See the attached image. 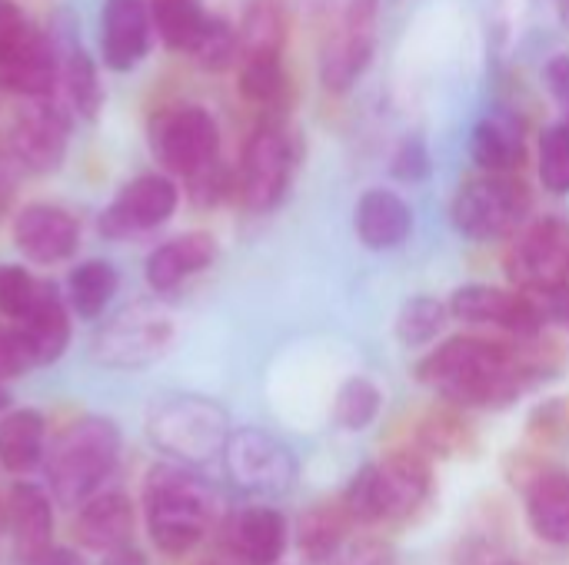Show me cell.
<instances>
[{
  "mask_svg": "<svg viewBox=\"0 0 569 565\" xmlns=\"http://www.w3.org/2000/svg\"><path fill=\"white\" fill-rule=\"evenodd\" d=\"M417 376L423 386L467 410L510 406L527 386L520 360L503 343L480 336L447 340L417 366Z\"/></svg>",
  "mask_w": 569,
  "mask_h": 565,
  "instance_id": "obj_1",
  "label": "cell"
},
{
  "mask_svg": "<svg viewBox=\"0 0 569 565\" xmlns=\"http://www.w3.org/2000/svg\"><path fill=\"white\" fill-rule=\"evenodd\" d=\"M217 519L213 490L183 463H160L143 480V523L163 556L197 549Z\"/></svg>",
  "mask_w": 569,
  "mask_h": 565,
  "instance_id": "obj_2",
  "label": "cell"
},
{
  "mask_svg": "<svg viewBox=\"0 0 569 565\" xmlns=\"http://www.w3.org/2000/svg\"><path fill=\"white\" fill-rule=\"evenodd\" d=\"M120 460V430L107 416L73 420L43 453V473L50 496L63 509L83 506L103 490L107 476Z\"/></svg>",
  "mask_w": 569,
  "mask_h": 565,
  "instance_id": "obj_3",
  "label": "cell"
},
{
  "mask_svg": "<svg viewBox=\"0 0 569 565\" xmlns=\"http://www.w3.org/2000/svg\"><path fill=\"white\" fill-rule=\"evenodd\" d=\"M433 493V473L420 453H390L380 463L363 466L347 493L343 509L357 523H397L420 513Z\"/></svg>",
  "mask_w": 569,
  "mask_h": 565,
  "instance_id": "obj_4",
  "label": "cell"
},
{
  "mask_svg": "<svg viewBox=\"0 0 569 565\" xmlns=\"http://www.w3.org/2000/svg\"><path fill=\"white\" fill-rule=\"evenodd\" d=\"M147 436L173 463L207 466L210 460L223 456L230 430L227 413L217 403L200 396H170L150 410Z\"/></svg>",
  "mask_w": 569,
  "mask_h": 565,
  "instance_id": "obj_5",
  "label": "cell"
},
{
  "mask_svg": "<svg viewBox=\"0 0 569 565\" xmlns=\"http://www.w3.org/2000/svg\"><path fill=\"white\" fill-rule=\"evenodd\" d=\"M530 190L523 180L513 173H490L483 170L480 176L467 180L450 206L457 233L477 243L503 240L510 236L530 213Z\"/></svg>",
  "mask_w": 569,
  "mask_h": 565,
  "instance_id": "obj_6",
  "label": "cell"
},
{
  "mask_svg": "<svg viewBox=\"0 0 569 565\" xmlns=\"http://www.w3.org/2000/svg\"><path fill=\"white\" fill-rule=\"evenodd\" d=\"M297 167V143L283 123H260L240 157L237 190L243 206L253 213H270L290 190Z\"/></svg>",
  "mask_w": 569,
  "mask_h": 565,
  "instance_id": "obj_7",
  "label": "cell"
},
{
  "mask_svg": "<svg viewBox=\"0 0 569 565\" xmlns=\"http://www.w3.org/2000/svg\"><path fill=\"white\" fill-rule=\"evenodd\" d=\"M150 150L167 173L190 176L220 157V127L203 107H170L150 123Z\"/></svg>",
  "mask_w": 569,
  "mask_h": 565,
  "instance_id": "obj_8",
  "label": "cell"
},
{
  "mask_svg": "<svg viewBox=\"0 0 569 565\" xmlns=\"http://www.w3.org/2000/svg\"><path fill=\"white\" fill-rule=\"evenodd\" d=\"M230 483L247 496H283L297 483L293 453L263 430H237L223 446Z\"/></svg>",
  "mask_w": 569,
  "mask_h": 565,
  "instance_id": "obj_9",
  "label": "cell"
},
{
  "mask_svg": "<svg viewBox=\"0 0 569 565\" xmlns=\"http://www.w3.org/2000/svg\"><path fill=\"white\" fill-rule=\"evenodd\" d=\"M170 316L150 303H133L117 313L97 336V360L117 370H137L153 363L170 343Z\"/></svg>",
  "mask_w": 569,
  "mask_h": 565,
  "instance_id": "obj_10",
  "label": "cell"
},
{
  "mask_svg": "<svg viewBox=\"0 0 569 565\" xmlns=\"http://www.w3.org/2000/svg\"><path fill=\"white\" fill-rule=\"evenodd\" d=\"M377 50V0H350L340 27L323 43L320 83L333 93L350 90L370 67Z\"/></svg>",
  "mask_w": 569,
  "mask_h": 565,
  "instance_id": "obj_11",
  "label": "cell"
},
{
  "mask_svg": "<svg viewBox=\"0 0 569 565\" xmlns=\"http://www.w3.org/2000/svg\"><path fill=\"white\" fill-rule=\"evenodd\" d=\"M180 203V190L167 173H143L130 180L113 203L100 213V233L107 240H127L163 226Z\"/></svg>",
  "mask_w": 569,
  "mask_h": 565,
  "instance_id": "obj_12",
  "label": "cell"
},
{
  "mask_svg": "<svg viewBox=\"0 0 569 565\" xmlns=\"http://www.w3.org/2000/svg\"><path fill=\"white\" fill-rule=\"evenodd\" d=\"M507 273L527 293H537L567 280L569 223H563L560 216H543L533 226H527L507 256Z\"/></svg>",
  "mask_w": 569,
  "mask_h": 565,
  "instance_id": "obj_13",
  "label": "cell"
},
{
  "mask_svg": "<svg viewBox=\"0 0 569 565\" xmlns=\"http://www.w3.org/2000/svg\"><path fill=\"white\" fill-rule=\"evenodd\" d=\"M67 117L47 97L20 107L7 127V153L30 173H50L67 153Z\"/></svg>",
  "mask_w": 569,
  "mask_h": 565,
  "instance_id": "obj_14",
  "label": "cell"
},
{
  "mask_svg": "<svg viewBox=\"0 0 569 565\" xmlns=\"http://www.w3.org/2000/svg\"><path fill=\"white\" fill-rule=\"evenodd\" d=\"M450 316L477 326H500L513 336H537L543 330V313L533 296L510 293L490 283H467L450 296Z\"/></svg>",
  "mask_w": 569,
  "mask_h": 565,
  "instance_id": "obj_15",
  "label": "cell"
},
{
  "mask_svg": "<svg viewBox=\"0 0 569 565\" xmlns=\"http://www.w3.org/2000/svg\"><path fill=\"white\" fill-rule=\"evenodd\" d=\"M13 243L37 266L63 263L80 246V223L57 203H27L13 220Z\"/></svg>",
  "mask_w": 569,
  "mask_h": 565,
  "instance_id": "obj_16",
  "label": "cell"
},
{
  "mask_svg": "<svg viewBox=\"0 0 569 565\" xmlns=\"http://www.w3.org/2000/svg\"><path fill=\"white\" fill-rule=\"evenodd\" d=\"M290 529L273 506H247L223 526V546L237 565H277L287 553Z\"/></svg>",
  "mask_w": 569,
  "mask_h": 565,
  "instance_id": "obj_17",
  "label": "cell"
},
{
  "mask_svg": "<svg viewBox=\"0 0 569 565\" xmlns=\"http://www.w3.org/2000/svg\"><path fill=\"white\" fill-rule=\"evenodd\" d=\"M150 7L147 0H107L100 13V50L113 73L133 70L150 50Z\"/></svg>",
  "mask_w": 569,
  "mask_h": 565,
  "instance_id": "obj_18",
  "label": "cell"
},
{
  "mask_svg": "<svg viewBox=\"0 0 569 565\" xmlns=\"http://www.w3.org/2000/svg\"><path fill=\"white\" fill-rule=\"evenodd\" d=\"M53 496L37 483H17L7 496L3 516L13 553L23 565L37 563L53 546Z\"/></svg>",
  "mask_w": 569,
  "mask_h": 565,
  "instance_id": "obj_19",
  "label": "cell"
},
{
  "mask_svg": "<svg viewBox=\"0 0 569 565\" xmlns=\"http://www.w3.org/2000/svg\"><path fill=\"white\" fill-rule=\"evenodd\" d=\"M133 526H137V513H133L130 496L120 490H103V493H93L80 506L73 536L83 549L107 556V553L133 543Z\"/></svg>",
  "mask_w": 569,
  "mask_h": 565,
  "instance_id": "obj_20",
  "label": "cell"
},
{
  "mask_svg": "<svg viewBox=\"0 0 569 565\" xmlns=\"http://www.w3.org/2000/svg\"><path fill=\"white\" fill-rule=\"evenodd\" d=\"M213 260H217V240L203 230H190L150 250L143 263V276L153 293H170L190 276L203 273Z\"/></svg>",
  "mask_w": 569,
  "mask_h": 565,
  "instance_id": "obj_21",
  "label": "cell"
},
{
  "mask_svg": "<svg viewBox=\"0 0 569 565\" xmlns=\"http://www.w3.org/2000/svg\"><path fill=\"white\" fill-rule=\"evenodd\" d=\"M13 326L23 336V346H27L33 366L57 363L70 343V313H67L63 296L50 283H40L33 306Z\"/></svg>",
  "mask_w": 569,
  "mask_h": 565,
  "instance_id": "obj_22",
  "label": "cell"
},
{
  "mask_svg": "<svg viewBox=\"0 0 569 565\" xmlns=\"http://www.w3.org/2000/svg\"><path fill=\"white\" fill-rule=\"evenodd\" d=\"M57 83H60L57 43L50 33L33 27L27 43L7 63H0V90L20 93L27 100H40L50 97Z\"/></svg>",
  "mask_w": 569,
  "mask_h": 565,
  "instance_id": "obj_23",
  "label": "cell"
},
{
  "mask_svg": "<svg viewBox=\"0 0 569 565\" xmlns=\"http://www.w3.org/2000/svg\"><path fill=\"white\" fill-rule=\"evenodd\" d=\"M353 223H357V236L367 250L387 253V250H397L407 243V236L413 230V210L393 190L373 186L360 196Z\"/></svg>",
  "mask_w": 569,
  "mask_h": 565,
  "instance_id": "obj_24",
  "label": "cell"
},
{
  "mask_svg": "<svg viewBox=\"0 0 569 565\" xmlns=\"http://www.w3.org/2000/svg\"><path fill=\"white\" fill-rule=\"evenodd\" d=\"M57 43V60H60V83L63 93L70 100V107L83 117L93 120L103 107V87L97 77V63L90 60V53L80 47L73 27H60L50 33Z\"/></svg>",
  "mask_w": 569,
  "mask_h": 565,
  "instance_id": "obj_25",
  "label": "cell"
},
{
  "mask_svg": "<svg viewBox=\"0 0 569 565\" xmlns=\"http://www.w3.org/2000/svg\"><path fill=\"white\" fill-rule=\"evenodd\" d=\"M527 523L537 539L569 546V473H540L527 490Z\"/></svg>",
  "mask_w": 569,
  "mask_h": 565,
  "instance_id": "obj_26",
  "label": "cell"
},
{
  "mask_svg": "<svg viewBox=\"0 0 569 565\" xmlns=\"http://www.w3.org/2000/svg\"><path fill=\"white\" fill-rule=\"evenodd\" d=\"M470 153L480 163V170H490V173L520 170L527 160L523 127L507 113H487L470 133Z\"/></svg>",
  "mask_w": 569,
  "mask_h": 565,
  "instance_id": "obj_27",
  "label": "cell"
},
{
  "mask_svg": "<svg viewBox=\"0 0 569 565\" xmlns=\"http://www.w3.org/2000/svg\"><path fill=\"white\" fill-rule=\"evenodd\" d=\"M47 423L37 410H13L0 420V466L13 476H27L43 463Z\"/></svg>",
  "mask_w": 569,
  "mask_h": 565,
  "instance_id": "obj_28",
  "label": "cell"
},
{
  "mask_svg": "<svg viewBox=\"0 0 569 565\" xmlns=\"http://www.w3.org/2000/svg\"><path fill=\"white\" fill-rule=\"evenodd\" d=\"M120 276L107 260H83L67 276V303L80 320H97L117 296Z\"/></svg>",
  "mask_w": 569,
  "mask_h": 565,
  "instance_id": "obj_29",
  "label": "cell"
},
{
  "mask_svg": "<svg viewBox=\"0 0 569 565\" xmlns=\"http://www.w3.org/2000/svg\"><path fill=\"white\" fill-rule=\"evenodd\" d=\"M240 57H280L287 40V17L277 0H250L237 27Z\"/></svg>",
  "mask_w": 569,
  "mask_h": 565,
  "instance_id": "obj_30",
  "label": "cell"
},
{
  "mask_svg": "<svg viewBox=\"0 0 569 565\" xmlns=\"http://www.w3.org/2000/svg\"><path fill=\"white\" fill-rule=\"evenodd\" d=\"M147 7H150V23L157 37L163 40V47L183 50V53H190V47L197 43L210 17L200 7V0H147Z\"/></svg>",
  "mask_w": 569,
  "mask_h": 565,
  "instance_id": "obj_31",
  "label": "cell"
},
{
  "mask_svg": "<svg viewBox=\"0 0 569 565\" xmlns=\"http://www.w3.org/2000/svg\"><path fill=\"white\" fill-rule=\"evenodd\" d=\"M347 523H350V513L343 506L340 509H333V506L310 509L300 519V549H303V556L313 559V563L340 556L343 536H347Z\"/></svg>",
  "mask_w": 569,
  "mask_h": 565,
  "instance_id": "obj_32",
  "label": "cell"
},
{
  "mask_svg": "<svg viewBox=\"0 0 569 565\" xmlns=\"http://www.w3.org/2000/svg\"><path fill=\"white\" fill-rule=\"evenodd\" d=\"M447 316H450V306H443L437 296H413L400 306L397 313V340L407 346V350H417V346H427L433 343L443 326H447Z\"/></svg>",
  "mask_w": 569,
  "mask_h": 565,
  "instance_id": "obj_33",
  "label": "cell"
},
{
  "mask_svg": "<svg viewBox=\"0 0 569 565\" xmlns=\"http://www.w3.org/2000/svg\"><path fill=\"white\" fill-rule=\"evenodd\" d=\"M383 410V393L373 380L367 376H353L340 386L337 400H333V420L337 426L350 430V433H360L367 430Z\"/></svg>",
  "mask_w": 569,
  "mask_h": 565,
  "instance_id": "obj_34",
  "label": "cell"
},
{
  "mask_svg": "<svg viewBox=\"0 0 569 565\" xmlns=\"http://www.w3.org/2000/svg\"><path fill=\"white\" fill-rule=\"evenodd\" d=\"M243 100L270 107L283 97L287 90V73L280 57H243L240 63V80H237Z\"/></svg>",
  "mask_w": 569,
  "mask_h": 565,
  "instance_id": "obj_35",
  "label": "cell"
},
{
  "mask_svg": "<svg viewBox=\"0 0 569 565\" xmlns=\"http://www.w3.org/2000/svg\"><path fill=\"white\" fill-rule=\"evenodd\" d=\"M540 183L553 196L569 193V117L540 137Z\"/></svg>",
  "mask_w": 569,
  "mask_h": 565,
  "instance_id": "obj_36",
  "label": "cell"
},
{
  "mask_svg": "<svg viewBox=\"0 0 569 565\" xmlns=\"http://www.w3.org/2000/svg\"><path fill=\"white\" fill-rule=\"evenodd\" d=\"M190 57L203 70H227L240 57V37L223 17H207V27L200 30L197 43L190 47Z\"/></svg>",
  "mask_w": 569,
  "mask_h": 565,
  "instance_id": "obj_37",
  "label": "cell"
},
{
  "mask_svg": "<svg viewBox=\"0 0 569 565\" xmlns=\"http://www.w3.org/2000/svg\"><path fill=\"white\" fill-rule=\"evenodd\" d=\"M40 280H33L17 263H0V316L17 323L37 300Z\"/></svg>",
  "mask_w": 569,
  "mask_h": 565,
  "instance_id": "obj_38",
  "label": "cell"
},
{
  "mask_svg": "<svg viewBox=\"0 0 569 565\" xmlns=\"http://www.w3.org/2000/svg\"><path fill=\"white\" fill-rule=\"evenodd\" d=\"M187 180V196L197 203V206H217L220 200H227L230 196V190H233V176H230V170L220 163V157L213 160V163H207V167H200L197 173H190V176H183Z\"/></svg>",
  "mask_w": 569,
  "mask_h": 565,
  "instance_id": "obj_39",
  "label": "cell"
},
{
  "mask_svg": "<svg viewBox=\"0 0 569 565\" xmlns=\"http://www.w3.org/2000/svg\"><path fill=\"white\" fill-rule=\"evenodd\" d=\"M390 173L403 183H417L430 176V150L420 137H410L400 143V150L390 160Z\"/></svg>",
  "mask_w": 569,
  "mask_h": 565,
  "instance_id": "obj_40",
  "label": "cell"
},
{
  "mask_svg": "<svg viewBox=\"0 0 569 565\" xmlns=\"http://www.w3.org/2000/svg\"><path fill=\"white\" fill-rule=\"evenodd\" d=\"M33 33V23L13 0H0V63H7Z\"/></svg>",
  "mask_w": 569,
  "mask_h": 565,
  "instance_id": "obj_41",
  "label": "cell"
},
{
  "mask_svg": "<svg viewBox=\"0 0 569 565\" xmlns=\"http://www.w3.org/2000/svg\"><path fill=\"white\" fill-rule=\"evenodd\" d=\"M27 370H33V363H30V353L23 346L20 330L13 323L10 326H0V380L23 376Z\"/></svg>",
  "mask_w": 569,
  "mask_h": 565,
  "instance_id": "obj_42",
  "label": "cell"
},
{
  "mask_svg": "<svg viewBox=\"0 0 569 565\" xmlns=\"http://www.w3.org/2000/svg\"><path fill=\"white\" fill-rule=\"evenodd\" d=\"M533 300H537V306H540L543 320H550L553 326H560V330H567L569 333V283L567 280H560V283L547 286V290H537V293H533Z\"/></svg>",
  "mask_w": 569,
  "mask_h": 565,
  "instance_id": "obj_43",
  "label": "cell"
},
{
  "mask_svg": "<svg viewBox=\"0 0 569 565\" xmlns=\"http://www.w3.org/2000/svg\"><path fill=\"white\" fill-rule=\"evenodd\" d=\"M453 443H460V426H457V423L437 416V420H430V423L423 426V446H427L430 453H450Z\"/></svg>",
  "mask_w": 569,
  "mask_h": 565,
  "instance_id": "obj_44",
  "label": "cell"
},
{
  "mask_svg": "<svg viewBox=\"0 0 569 565\" xmlns=\"http://www.w3.org/2000/svg\"><path fill=\"white\" fill-rule=\"evenodd\" d=\"M543 80L550 87V93L557 100H563L569 107V53H557L547 67H543Z\"/></svg>",
  "mask_w": 569,
  "mask_h": 565,
  "instance_id": "obj_45",
  "label": "cell"
},
{
  "mask_svg": "<svg viewBox=\"0 0 569 565\" xmlns=\"http://www.w3.org/2000/svg\"><path fill=\"white\" fill-rule=\"evenodd\" d=\"M17 176H20V163L10 153H0V216L7 213V206L17 193Z\"/></svg>",
  "mask_w": 569,
  "mask_h": 565,
  "instance_id": "obj_46",
  "label": "cell"
},
{
  "mask_svg": "<svg viewBox=\"0 0 569 565\" xmlns=\"http://www.w3.org/2000/svg\"><path fill=\"white\" fill-rule=\"evenodd\" d=\"M30 565H87L83 563V556L77 553V549H67V546H50L37 563Z\"/></svg>",
  "mask_w": 569,
  "mask_h": 565,
  "instance_id": "obj_47",
  "label": "cell"
},
{
  "mask_svg": "<svg viewBox=\"0 0 569 565\" xmlns=\"http://www.w3.org/2000/svg\"><path fill=\"white\" fill-rule=\"evenodd\" d=\"M100 565H147V556H143L133 543H127V546H120V549L107 553Z\"/></svg>",
  "mask_w": 569,
  "mask_h": 565,
  "instance_id": "obj_48",
  "label": "cell"
},
{
  "mask_svg": "<svg viewBox=\"0 0 569 565\" xmlns=\"http://www.w3.org/2000/svg\"><path fill=\"white\" fill-rule=\"evenodd\" d=\"M553 7H557V13H560V20L569 27V0H553Z\"/></svg>",
  "mask_w": 569,
  "mask_h": 565,
  "instance_id": "obj_49",
  "label": "cell"
},
{
  "mask_svg": "<svg viewBox=\"0 0 569 565\" xmlns=\"http://www.w3.org/2000/svg\"><path fill=\"white\" fill-rule=\"evenodd\" d=\"M483 565H523L520 559H510V556H493V559H487Z\"/></svg>",
  "mask_w": 569,
  "mask_h": 565,
  "instance_id": "obj_50",
  "label": "cell"
},
{
  "mask_svg": "<svg viewBox=\"0 0 569 565\" xmlns=\"http://www.w3.org/2000/svg\"><path fill=\"white\" fill-rule=\"evenodd\" d=\"M7 403H10V396H7V393H3V390H0V413H3V410H7Z\"/></svg>",
  "mask_w": 569,
  "mask_h": 565,
  "instance_id": "obj_51",
  "label": "cell"
},
{
  "mask_svg": "<svg viewBox=\"0 0 569 565\" xmlns=\"http://www.w3.org/2000/svg\"><path fill=\"white\" fill-rule=\"evenodd\" d=\"M207 565H227V563H207Z\"/></svg>",
  "mask_w": 569,
  "mask_h": 565,
  "instance_id": "obj_52",
  "label": "cell"
}]
</instances>
